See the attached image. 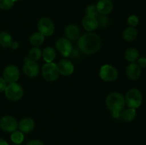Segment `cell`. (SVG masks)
Listing matches in <instances>:
<instances>
[{
    "instance_id": "17",
    "label": "cell",
    "mask_w": 146,
    "mask_h": 145,
    "mask_svg": "<svg viewBox=\"0 0 146 145\" xmlns=\"http://www.w3.org/2000/svg\"><path fill=\"white\" fill-rule=\"evenodd\" d=\"M65 35L68 39L75 41L80 38L81 31L77 26L74 25V24H71L66 28Z\"/></svg>"
},
{
    "instance_id": "12",
    "label": "cell",
    "mask_w": 146,
    "mask_h": 145,
    "mask_svg": "<svg viewBox=\"0 0 146 145\" xmlns=\"http://www.w3.org/2000/svg\"><path fill=\"white\" fill-rule=\"evenodd\" d=\"M82 24L84 29L86 30L88 32L94 31L96 29L98 26V20L97 17L91 15H86L83 18Z\"/></svg>"
},
{
    "instance_id": "28",
    "label": "cell",
    "mask_w": 146,
    "mask_h": 145,
    "mask_svg": "<svg viewBox=\"0 0 146 145\" xmlns=\"http://www.w3.org/2000/svg\"><path fill=\"white\" fill-rule=\"evenodd\" d=\"M138 23H139V19H138V17L137 16L131 15L128 18V24L130 26H137Z\"/></svg>"
},
{
    "instance_id": "4",
    "label": "cell",
    "mask_w": 146,
    "mask_h": 145,
    "mask_svg": "<svg viewBox=\"0 0 146 145\" xmlns=\"http://www.w3.org/2000/svg\"><path fill=\"white\" fill-rule=\"evenodd\" d=\"M4 92L6 97L11 101L19 100L22 98L24 94L22 87L17 82H13L7 85Z\"/></svg>"
},
{
    "instance_id": "35",
    "label": "cell",
    "mask_w": 146,
    "mask_h": 145,
    "mask_svg": "<svg viewBox=\"0 0 146 145\" xmlns=\"http://www.w3.org/2000/svg\"><path fill=\"white\" fill-rule=\"evenodd\" d=\"M21 1V0H14V2H15V1Z\"/></svg>"
},
{
    "instance_id": "2",
    "label": "cell",
    "mask_w": 146,
    "mask_h": 145,
    "mask_svg": "<svg viewBox=\"0 0 146 145\" xmlns=\"http://www.w3.org/2000/svg\"><path fill=\"white\" fill-rule=\"evenodd\" d=\"M106 107L113 113L115 117L119 115V112L125 106V99L121 93L112 92L107 96L106 99Z\"/></svg>"
},
{
    "instance_id": "18",
    "label": "cell",
    "mask_w": 146,
    "mask_h": 145,
    "mask_svg": "<svg viewBox=\"0 0 146 145\" xmlns=\"http://www.w3.org/2000/svg\"><path fill=\"white\" fill-rule=\"evenodd\" d=\"M138 36V30L135 27L130 26L125 29L123 33V37L124 40L127 41H132Z\"/></svg>"
},
{
    "instance_id": "29",
    "label": "cell",
    "mask_w": 146,
    "mask_h": 145,
    "mask_svg": "<svg viewBox=\"0 0 146 145\" xmlns=\"http://www.w3.org/2000/svg\"><path fill=\"white\" fill-rule=\"evenodd\" d=\"M99 13L97 11L96 7L94 5H90L86 9V14L88 15L94 16H98Z\"/></svg>"
},
{
    "instance_id": "27",
    "label": "cell",
    "mask_w": 146,
    "mask_h": 145,
    "mask_svg": "<svg viewBox=\"0 0 146 145\" xmlns=\"http://www.w3.org/2000/svg\"><path fill=\"white\" fill-rule=\"evenodd\" d=\"M97 20H98V25L101 26L103 28H105V27L108 26V24H109V19H108V17L105 15H98V18H97Z\"/></svg>"
},
{
    "instance_id": "34",
    "label": "cell",
    "mask_w": 146,
    "mask_h": 145,
    "mask_svg": "<svg viewBox=\"0 0 146 145\" xmlns=\"http://www.w3.org/2000/svg\"><path fill=\"white\" fill-rule=\"evenodd\" d=\"M11 46L13 47V48H17V47H18V43H17V42L12 43V45H11Z\"/></svg>"
},
{
    "instance_id": "8",
    "label": "cell",
    "mask_w": 146,
    "mask_h": 145,
    "mask_svg": "<svg viewBox=\"0 0 146 145\" xmlns=\"http://www.w3.org/2000/svg\"><path fill=\"white\" fill-rule=\"evenodd\" d=\"M23 71L27 76L35 78L39 72V66L36 61L31 60L29 58H25Z\"/></svg>"
},
{
    "instance_id": "36",
    "label": "cell",
    "mask_w": 146,
    "mask_h": 145,
    "mask_svg": "<svg viewBox=\"0 0 146 145\" xmlns=\"http://www.w3.org/2000/svg\"><path fill=\"white\" fill-rule=\"evenodd\" d=\"M13 145H20V144H13Z\"/></svg>"
},
{
    "instance_id": "5",
    "label": "cell",
    "mask_w": 146,
    "mask_h": 145,
    "mask_svg": "<svg viewBox=\"0 0 146 145\" xmlns=\"http://www.w3.org/2000/svg\"><path fill=\"white\" fill-rule=\"evenodd\" d=\"M57 65L54 63H46L42 67V75L47 81H54L59 75Z\"/></svg>"
},
{
    "instance_id": "16",
    "label": "cell",
    "mask_w": 146,
    "mask_h": 145,
    "mask_svg": "<svg viewBox=\"0 0 146 145\" xmlns=\"http://www.w3.org/2000/svg\"><path fill=\"white\" fill-rule=\"evenodd\" d=\"M35 127V122L31 118H24L18 124L19 131L22 133H29L34 129Z\"/></svg>"
},
{
    "instance_id": "22",
    "label": "cell",
    "mask_w": 146,
    "mask_h": 145,
    "mask_svg": "<svg viewBox=\"0 0 146 145\" xmlns=\"http://www.w3.org/2000/svg\"><path fill=\"white\" fill-rule=\"evenodd\" d=\"M136 116V111L133 108H128L125 109L121 114V117L125 122H129L133 120Z\"/></svg>"
},
{
    "instance_id": "26",
    "label": "cell",
    "mask_w": 146,
    "mask_h": 145,
    "mask_svg": "<svg viewBox=\"0 0 146 145\" xmlns=\"http://www.w3.org/2000/svg\"><path fill=\"white\" fill-rule=\"evenodd\" d=\"M14 0H0V9H9L14 6Z\"/></svg>"
},
{
    "instance_id": "9",
    "label": "cell",
    "mask_w": 146,
    "mask_h": 145,
    "mask_svg": "<svg viewBox=\"0 0 146 145\" xmlns=\"http://www.w3.org/2000/svg\"><path fill=\"white\" fill-rule=\"evenodd\" d=\"M0 127L4 132H13L17 130L18 122L14 117L4 116L0 119Z\"/></svg>"
},
{
    "instance_id": "7",
    "label": "cell",
    "mask_w": 146,
    "mask_h": 145,
    "mask_svg": "<svg viewBox=\"0 0 146 145\" xmlns=\"http://www.w3.org/2000/svg\"><path fill=\"white\" fill-rule=\"evenodd\" d=\"M38 28L39 32L44 36H49L52 35L54 31V24L49 18L44 17L40 19L38 24Z\"/></svg>"
},
{
    "instance_id": "19",
    "label": "cell",
    "mask_w": 146,
    "mask_h": 145,
    "mask_svg": "<svg viewBox=\"0 0 146 145\" xmlns=\"http://www.w3.org/2000/svg\"><path fill=\"white\" fill-rule=\"evenodd\" d=\"M12 37L7 31L0 33V45L4 48H9L12 45Z\"/></svg>"
},
{
    "instance_id": "14",
    "label": "cell",
    "mask_w": 146,
    "mask_h": 145,
    "mask_svg": "<svg viewBox=\"0 0 146 145\" xmlns=\"http://www.w3.org/2000/svg\"><path fill=\"white\" fill-rule=\"evenodd\" d=\"M126 75L131 80H136L141 75V68L135 63H131L126 68Z\"/></svg>"
},
{
    "instance_id": "1",
    "label": "cell",
    "mask_w": 146,
    "mask_h": 145,
    "mask_svg": "<svg viewBox=\"0 0 146 145\" xmlns=\"http://www.w3.org/2000/svg\"><path fill=\"white\" fill-rule=\"evenodd\" d=\"M101 45V38L94 33H87L78 38V48L81 52L87 55H91L98 52Z\"/></svg>"
},
{
    "instance_id": "33",
    "label": "cell",
    "mask_w": 146,
    "mask_h": 145,
    "mask_svg": "<svg viewBox=\"0 0 146 145\" xmlns=\"http://www.w3.org/2000/svg\"><path fill=\"white\" fill-rule=\"evenodd\" d=\"M0 145H9L8 143L4 139L0 138Z\"/></svg>"
},
{
    "instance_id": "31",
    "label": "cell",
    "mask_w": 146,
    "mask_h": 145,
    "mask_svg": "<svg viewBox=\"0 0 146 145\" xmlns=\"http://www.w3.org/2000/svg\"><path fill=\"white\" fill-rule=\"evenodd\" d=\"M138 65H139L140 68H145L146 67V58L142 57L138 59Z\"/></svg>"
},
{
    "instance_id": "10",
    "label": "cell",
    "mask_w": 146,
    "mask_h": 145,
    "mask_svg": "<svg viewBox=\"0 0 146 145\" xmlns=\"http://www.w3.org/2000/svg\"><path fill=\"white\" fill-rule=\"evenodd\" d=\"M57 50L64 57H69L73 52V47L71 43L68 38H60L56 43Z\"/></svg>"
},
{
    "instance_id": "25",
    "label": "cell",
    "mask_w": 146,
    "mask_h": 145,
    "mask_svg": "<svg viewBox=\"0 0 146 145\" xmlns=\"http://www.w3.org/2000/svg\"><path fill=\"white\" fill-rule=\"evenodd\" d=\"M29 55V58L30 59L36 61L41 58V57L42 56V52H41L40 48L35 47V48H33L30 50Z\"/></svg>"
},
{
    "instance_id": "32",
    "label": "cell",
    "mask_w": 146,
    "mask_h": 145,
    "mask_svg": "<svg viewBox=\"0 0 146 145\" xmlns=\"http://www.w3.org/2000/svg\"><path fill=\"white\" fill-rule=\"evenodd\" d=\"M27 145H44L43 142L41 141L36 140V139H34V140H31L27 144Z\"/></svg>"
},
{
    "instance_id": "3",
    "label": "cell",
    "mask_w": 146,
    "mask_h": 145,
    "mask_svg": "<svg viewBox=\"0 0 146 145\" xmlns=\"http://www.w3.org/2000/svg\"><path fill=\"white\" fill-rule=\"evenodd\" d=\"M143 96L141 91L138 89H131L125 94V102L129 108L139 107L142 104Z\"/></svg>"
},
{
    "instance_id": "21",
    "label": "cell",
    "mask_w": 146,
    "mask_h": 145,
    "mask_svg": "<svg viewBox=\"0 0 146 145\" xmlns=\"http://www.w3.org/2000/svg\"><path fill=\"white\" fill-rule=\"evenodd\" d=\"M125 58L129 62L134 63L139 58V53L135 48H129L125 51Z\"/></svg>"
},
{
    "instance_id": "11",
    "label": "cell",
    "mask_w": 146,
    "mask_h": 145,
    "mask_svg": "<svg viewBox=\"0 0 146 145\" xmlns=\"http://www.w3.org/2000/svg\"><path fill=\"white\" fill-rule=\"evenodd\" d=\"M19 71L18 68L15 65H10L6 67L3 72V76L4 79L6 82L9 83H13V82H17L19 78Z\"/></svg>"
},
{
    "instance_id": "20",
    "label": "cell",
    "mask_w": 146,
    "mask_h": 145,
    "mask_svg": "<svg viewBox=\"0 0 146 145\" xmlns=\"http://www.w3.org/2000/svg\"><path fill=\"white\" fill-rule=\"evenodd\" d=\"M42 56L46 63H51L56 58V51L51 47H46L42 51Z\"/></svg>"
},
{
    "instance_id": "30",
    "label": "cell",
    "mask_w": 146,
    "mask_h": 145,
    "mask_svg": "<svg viewBox=\"0 0 146 145\" xmlns=\"http://www.w3.org/2000/svg\"><path fill=\"white\" fill-rule=\"evenodd\" d=\"M7 86V84L5 80L2 78H0V92L5 90Z\"/></svg>"
},
{
    "instance_id": "13",
    "label": "cell",
    "mask_w": 146,
    "mask_h": 145,
    "mask_svg": "<svg viewBox=\"0 0 146 145\" xmlns=\"http://www.w3.org/2000/svg\"><path fill=\"white\" fill-rule=\"evenodd\" d=\"M57 67H58L59 73L65 76L71 75L74 71V67L72 63L66 59H63L60 61L57 65Z\"/></svg>"
},
{
    "instance_id": "23",
    "label": "cell",
    "mask_w": 146,
    "mask_h": 145,
    "mask_svg": "<svg viewBox=\"0 0 146 145\" xmlns=\"http://www.w3.org/2000/svg\"><path fill=\"white\" fill-rule=\"evenodd\" d=\"M44 36H43L42 34L40 32H36L34 33V34L31 36L30 37V43L32 45L34 46H38V45H41V44L44 43Z\"/></svg>"
},
{
    "instance_id": "6",
    "label": "cell",
    "mask_w": 146,
    "mask_h": 145,
    "mask_svg": "<svg viewBox=\"0 0 146 145\" xmlns=\"http://www.w3.org/2000/svg\"><path fill=\"white\" fill-rule=\"evenodd\" d=\"M99 75L103 80L112 82L118 78V71L115 67L112 65H104L100 69Z\"/></svg>"
},
{
    "instance_id": "24",
    "label": "cell",
    "mask_w": 146,
    "mask_h": 145,
    "mask_svg": "<svg viewBox=\"0 0 146 145\" xmlns=\"http://www.w3.org/2000/svg\"><path fill=\"white\" fill-rule=\"evenodd\" d=\"M24 134L21 131H14V132H12V134L11 135V141L14 144H21L24 141Z\"/></svg>"
},
{
    "instance_id": "15",
    "label": "cell",
    "mask_w": 146,
    "mask_h": 145,
    "mask_svg": "<svg viewBox=\"0 0 146 145\" xmlns=\"http://www.w3.org/2000/svg\"><path fill=\"white\" fill-rule=\"evenodd\" d=\"M97 11L99 14L106 15L113 9V4L111 0H100L96 5Z\"/></svg>"
}]
</instances>
